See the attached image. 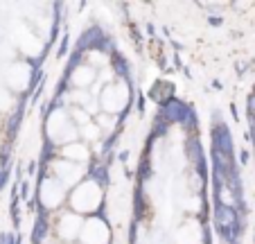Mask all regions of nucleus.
<instances>
[{"instance_id":"f8f14e48","label":"nucleus","mask_w":255,"mask_h":244,"mask_svg":"<svg viewBox=\"0 0 255 244\" xmlns=\"http://www.w3.org/2000/svg\"><path fill=\"white\" fill-rule=\"evenodd\" d=\"M72 122H75V125H79V127L91 125V113H88V111H84L82 106H75V109H72Z\"/></svg>"},{"instance_id":"39448f33","label":"nucleus","mask_w":255,"mask_h":244,"mask_svg":"<svg viewBox=\"0 0 255 244\" xmlns=\"http://www.w3.org/2000/svg\"><path fill=\"white\" fill-rule=\"evenodd\" d=\"M79 240L84 244H106L109 242V226L102 220H97V217H91V220L84 222Z\"/></svg>"},{"instance_id":"f257e3e1","label":"nucleus","mask_w":255,"mask_h":244,"mask_svg":"<svg viewBox=\"0 0 255 244\" xmlns=\"http://www.w3.org/2000/svg\"><path fill=\"white\" fill-rule=\"evenodd\" d=\"M77 127L72 122V115H68L63 109H57L48 118V136L57 145H70L77 138Z\"/></svg>"},{"instance_id":"0eeeda50","label":"nucleus","mask_w":255,"mask_h":244,"mask_svg":"<svg viewBox=\"0 0 255 244\" xmlns=\"http://www.w3.org/2000/svg\"><path fill=\"white\" fill-rule=\"evenodd\" d=\"M84 229V220L77 215V213H63L57 222V233L61 235L63 240H75L82 235Z\"/></svg>"},{"instance_id":"4468645a","label":"nucleus","mask_w":255,"mask_h":244,"mask_svg":"<svg viewBox=\"0 0 255 244\" xmlns=\"http://www.w3.org/2000/svg\"><path fill=\"white\" fill-rule=\"evenodd\" d=\"M82 134H84V138H88V140H97L102 134V129L97 127V122H91V125L82 127Z\"/></svg>"},{"instance_id":"423d86ee","label":"nucleus","mask_w":255,"mask_h":244,"mask_svg":"<svg viewBox=\"0 0 255 244\" xmlns=\"http://www.w3.org/2000/svg\"><path fill=\"white\" fill-rule=\"evenodd\" d=\"M66 199V186L57 179H45L41 186V201L45 208H57Z\"/></svg>"},{"instance_id":"6e6552de","label":"nucleus","mask_w":255,"mask_h":244,"mask_svg":"<svg viewBox=\"0 0 255 244\" xmlns=\"http://www.w3.org/2000/svg\"><path fill=\"white\" fill-rule=\"evenodd\" d=\"M7 84L16 91H25V86L29 84V68L25 63H14L11 70L7 72Z\"/></svg>"},{"instance_id":"7ed1b4c3","label":"nucleus","mask_w":255,"mask_h":244,"mask_svg":"<svg viewBox=\"0 0 255 244\" xmlns=\"http://www.w3.org/2000/svg\"><path fill=\"white\" fill-rule=\"evenodd\" d=\"M127 100H129V91H127V86L122 84V81H116V84H111V86H106L104 91H102L100 104L109 115H116L127 106Z\"/></svg>"},{"instance_id":"9b49d317","label":"nucleus","mask_w":255,"mask_h":244,"mask_svg":"<svg viewBox=\"0 0 255 244\" xmlns=\"http://www.w3.org/2000/svg\"><path fill=\"white\" fill-rule=\"evenodd\" d=\"M88 147L84 143H70L63 147V156H66V161H72V163H79V165H84V163L88 161Z\"/></svg>"},{"instance_id":"2eb2a0df","label":"nucleus","mask_w":255,"mask_h":244,"mask_svg":"<svg viewBox=\"0 0 255 244\" xmlns=\"http://www.w3.org/2000/svg\"><path fill=\"white\" fill-rule=\"evenodd\" d=\"M104 61H106V59L102 57V54H97V52L91 54V66H93V63H104Z\"/></svg>"},{"instance_id":"1a4fd4ad","label":"nucleus","mask_w":255,"mask_h":244,"mask_svg":"<svg viewBox=\"0 0 255 244\" xmlns=\"http://www.w3.org/2000/svg\"><path fill=\"white\" fill-rule=\"evenodd\" d=\"M176 242L178 244H199L201 242V226L197 222H185L178 226L176 231Z\"/></svg>"},{"instance_id":"ddd939ff","label":"nucleus","mask_w":255,"mask_h":244,"mask_svg":"<svg viewBox=\"0 0 255 244\" xmlns=\"http://www.w3.org/2000/svg\"><path fill=\"white\" fill-rule=\"evenodd\" d=\"M113 125H116V115H109V113L97 115V127H100L102 131H111Z\"/></svg>"},{"instance_id":"f03ea898","label":"nucleus","mask_w":255,"mask_h":244,"mask_svg":"<svg viewBox=\"0 0 255 244\" xmlns=\"http://www.w3.org/2000/svg\"><path fill=\"white\" fill-rule=\"evenodd\" d=\"M102 204V190L95 181L79 183L70 195V206L75 213H95Z\"/></svg>"},{"instance_id":"9d476101","label":"nucleus","mask_w":255,"mask_h":244,"mask_svg":"<svg viewBox=\"0 0 255 244\" xmlns=\"http://www.w3.org/2000/svg\"><path fill=\"white\" fill-rule=\"evenodd\" d=\"M95 79H97V72L93 66H79V68H75V72L70 75L72 86H77V91H86Z\"/></svg>"},{"instance_id":"20e7f679","label":"nucleus","mask_w":255,"mask_h":244,"mask_svg":"<svg viewBox=\"0 0 255 244\" xmlns=\"http://www.w3.org/2000/svg\"><path fill=\"white\" fill-rule=\"evenodd\" d=\"M52 172H54V179L61 181L63 186H75L84 177V165L72 161H57L52 163Z\"/></svg>"}]
</instances>
